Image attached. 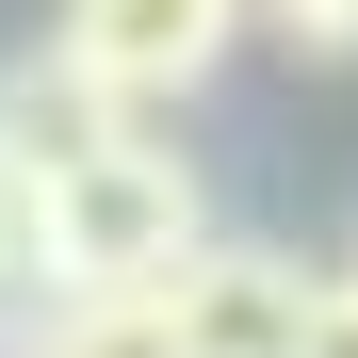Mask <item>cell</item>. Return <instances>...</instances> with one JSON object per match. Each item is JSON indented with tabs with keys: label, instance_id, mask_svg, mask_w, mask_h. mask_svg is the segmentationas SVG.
I'll return each mask as SVG.
<instances>
[{
	"label": "cell",
	"instance_id": "6da1fadb",
	"mask_svg": "<svg viewBox=\"0 0 358 358\" xmlns=\"http://www.w3.org/2000/svg\"><path fill=\"white\" fill-rule=\"evenodd\" d=\"M33 212H49V277H163V261L212 228V212H196V163H179L147 114H131L114 147H82L66 179H33Z\"/></svg>",
	"mask_w": 358,
	"mask_h": 358
},
{
	"label": "cell",
	"instance_id": "7a4b0ae2",
	"mask_svg": "<svg viewBox=\"0 0 358 358\" xmlns=\"http://www.w3.org/2000/svg\"><path fill=\"white\" fill-rule=\"evenodd\" d=\"M49 49H66L82 82H114L131 114H163V98H196L228 49H245V0H66Z\"/></svg>",
	"mask_w": 358,
	"mask_h": 358
},
{
	"label": "cell",
	"instance_id": "3957f363",
	"mask_svg": "<svg viewBox=\"0 0 358 358\" xmlns=\"http://www.w3.org/2000/svg\"><path fill=\"white\" fill-rule=\"evenodd\" d=\"M163 310H179V358H293V326H310V261L277 245H179L163 261Z\"/></svg>",
	"mask_w": 358,
	"mask_h": 358
},
{
	"label": "cell",
	"instance_id": "277c9868",
	"mask_svg": "<svg viewBox=\"0 0 358 358\" xmlns=\"http://www.w3.org/2000/svg\"><path fill=\"white\" fill-rule=\"evenodd\" d=\"M114 131H131V98L82 82L66 49H17V66H0V163H17V179H66V163L114 147Z\"/></svg>",
	"mask_w": 358,
	"mask_h": 358
},
{
	"label": "cell",
	"instance_id": "5b68a950",
	"mask_svg": "<svg viewBox=\"0 0 358 358\" xmlns=\"http://www.w3.org/2000/svg\"><path fill=\"white\" fill-rule=\"evenodd\" d=\"M245 33H277L293 66H358V0H245Z\"/></svg>",
	"mask_w": 358,
	"mask_h": 358
},
{
	"label": "cell",
	"instance_id": "8992f818",
	"mask_svg": "<svg viewBox=\"0 0 358 358\" xmlns=\"http://www.w3.org/2000/svg\"><path fill=\"white\" fill-rule=\"evenodd\" d=\"M293 358H358V277H310V326H293Z\"/></svg>",
	"mask_w": 358,
	"mask_h": 358
},
{
	"label": "cell",
	"instance_id": "52a82bcc",
	"mask_svg": "<svg viewBox=\"0 0 358 358\" xmlns=\"http://www.w3.org/2000/svg\"><path fill=\"white\" fill-rule=\"evenodd\" d=\"M0 342H17V310H0Z\"/></svg>",
	"mask_w": 358,
	"mask_h": 358
},
{
	"label": "cell",
	"instance_id": "ba28073f",
	"mask_svg": "<svg viewBox=\"0 0 358 358\" xmlns=\"http://www.w3.org/2000/svg\"><path fill=\"white\" fill-rule=\"evenodd\" d=\"M342 277H358V261H342Z\"/></svg>",
	"mask_w": 358,
	"mask_h": 358
}]
</instances>
